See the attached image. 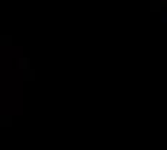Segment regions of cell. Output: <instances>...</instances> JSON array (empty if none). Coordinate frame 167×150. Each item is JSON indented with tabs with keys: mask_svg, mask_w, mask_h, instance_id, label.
<instances>
[{
	"mask_svg": "<svg viewBox=\"0 0 167 150\" xmlns=\"http://www.w3.org/2000/svg\"><path fill=\"white\" fill-rule=\"evenodd\" d=\"M161 22H163V23H167V15L166 13H163V16H161Z\"/></svg>",
	"mask_w": 167,
	"mask_h": 150,
	"instance_id": "cell-1",
	"label": "cell"
},
{
	"mask_svg": "<svg viewBox=\"0 0 167 150\" xmlns=\"http://www.w3.org/2000/svg\"><path fill=\"white\" fill-rule=\"evenodd\" d=\"M161 1H167V0H161Z\"/></svg>",
	"mask_w": 167,
	"mask_h": 150,
	"instance_id": "cell-2",
	"label": "cell"
}]
</instances>
